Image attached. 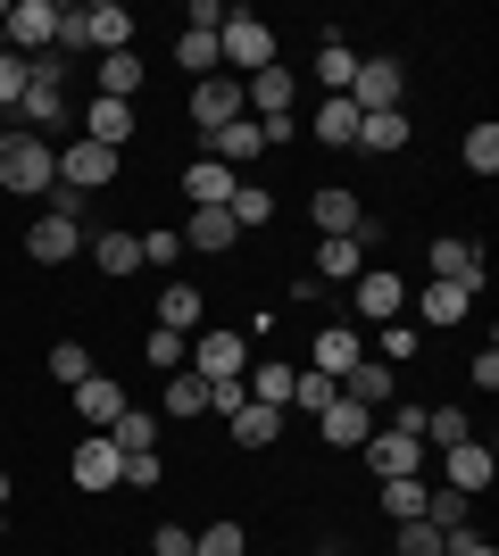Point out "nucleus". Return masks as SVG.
<instances>
[{
	"label": "nucleus",
	"instance_id": "obj_44",
	"mask_svg": "<svg viewBox=\"0 0 499 556\" xmlns=\"http://www.w3.org/2000/svg\"><path fill=\"white\" fill-rule=\"evenodd\" d=\"M350 75H358L350 42H325V50H316V84H325V92H350Z\"/></svg>",
	"mask_w": 499,
	"mask_h": 556
},
{
	"label": "nucleus",
	"instance_id": "obj_46",
	"mask_svg": "<svg viewBox=\"0 0 499 556\" xmlns=\"http://www.w3.org/2000/svg\"><path fill=\"white\" fill-rule=\"evenodd\" d=\"M466 166H475V175H499V125H475V134H466Z\"/></svg>",
	"mask_w": 499,
	"mask_h": 556
},
{
	"label": "nucleus",
	"instance_id": "obj_23",
	"mask_svg": "<svg viewBox=\"0 0 499 556\" xmlns=\"http://www.w3.org/2000/svg\"><path fill=\"white\" fill-rule=\"evenodd\" d=\"M259 150H266V125H259V116H234V125L216 134V166H234V175L259 159Z\"/></svg>",
	"mask_w": 499,
	"mask_h": 556
},
{
	"label": "nucleus",
	"instance_id": "obj_26",
	"mask_svg": "<svg viewBox=\"0 0 499 556\" xmlns=\"http://www.w3.org/2000/svg\"><path fill=\"white\" fill-rule=\"evenodd\" d=\"M200 316H209V300H200L191 282H166V291H159V325H166V332H184V341H191V332H200Z\"/></svg>",
	"mask_w": 499,
	"mask_h": 556
},
{
	"label": "nucleus",
	"instance_id": "obj_54",
	"mask_svg": "<svg viewBox=\"0 0 499 556\" xmlns=\"http://www.w3.org/2000/svg\"><path fill=\"white\" fill-rule=\"evenodd\" d=\"M0 507H9V473H0Z\"/></svg>",
	"mask_w": 499,
	"mask_h": 556
},
{
	"label": "nucleus",
	"instance_id": "obj_43",
	"mask_svg": "<svg viewBox=\"0 0 499 556\" xmlns=\"http://www.w3.org/2000/svg\"><path fill=\"white\" fill-rule=\"evenodd\" d=\"M391 556H450V532H433L425 515H416V523H400V540H391Z\"/></svg>",
	"mask_w": 499,
	"mask_h": 556
},
{
	"label": "nucleus",
	"instance_id": "obj_7",
	"mask_svg": "<svg viewBox=\"0 0 499 556\" xmlns=\"http://www.w3.org/2000/svg\"><path fill=\"white\" fill-rule=\"evenodd\" d=\"M241 109L259 116V125H291V67L275 59V67L241 75Z\"/></svg>",
	"mask_w": 499,
	"mask_h": 556
},
{
	"label": "nucleus",
	"instance_id": "obj_6",
	"mask_svg": "<svg viewBox=\"0 0 499 556\" xmlns=\"http://www.w3.org/2000/svg\"><path fill=\"white\" fill-rule=\"evenodd\" d=\"M234 116H250L241 109V75H200V84H191V125H200V134H225V125H234Z\"/></svg>",
	"mask_w": 499,
	"mask_h": 556
},
{
	"label": "nucleus",
	"instance_id": "obj_42",
	"mask_svg": "<svg viewBox=\"0 0 499 556\" xmlns=\"http://www.w3.org/2000/svg\"><path fill=\"white\" fill-rule=\"evenodd\" d=\"M142 357H150V374H184L191 341H184V332H166V325H150V349H142Z\"/></svg>",
	"mask_w": 499,
	"mask_h": 556
},
{
	"label": "nucleus",
	"instance_id": "obj_5",
	"mask_svg": "<svg viewBox=\"0 0 499 556\" xmlns=\"http://www.w3.org/2000/svg\"><path fill=\"white\" fill-rule=\"evenodd\" d=\"M400 100H408L400 59H358V75H350V109L358 116H383V109H400Z\"/></svg>",
	"mask_w": 499,
	"mask_h": 556
},
{
	"label": "nucleus",
	"instance_id": "obj_16",
	"mask_svg": "<svg viewBox=\"0 0 499 556\" xmlns=\"http://www.w3.org/2000/svg\"><path fill=\"white\" fill-rule=\"evenodd\" d=\"M466 307H475V291H466V282H425V291H416V316H425L433 332L466 325Z\"/></svg>",
	"mask_w": 499,
	"mask_h": 556
},
{
	"label": "nucleus",
	"instance_id": "obj_51",
	"mask_svg": "<svg viewBox=\"0 0 499 556\" xmlns=\"http://www.w3.org/2000/svg\"><path fill=\"white\" fill-rule=\"evenodd\" d=\"M117 490H159V448H150V457H125V482Z\"/></svg>",
	"mask_w": 499,
	"mask_h": 556
},
{
	"label": "nucleus",
	"instance_id": "obj_20",
	"mask_svg": "<svg viewBox=\"0 0 499 556\" xmlns=\"http://www.w3.org/2000/svg\"><path fill=\"white\" fill-rule=\"evenodd\" d=\"M433 282H466V291H483V250H475V241H433Z\"/></svg>",
	"mask_w": 499,
	"mask_h": 556
},
{
	"label": "nucleus",
	"instance_id": "obj_30",
	"mask_svg": "<svg viewBox=\"0 0 499 556\" xmlns=\"http://www.w3.org/2000/svg\"><path fill=\"white\" fill-rule=\"evenodd\" d=\"M416 441H425V448H458V441H475V424H466V407H425Z\"/></svg>",
	"mask_w": 499,
	"mask_h": 556
},
{
	"label": "nucleus",
	"instance_id": "obj_12",
	"mask_svg": "<svg viewBox=\"0 0 499 556\" xmlns=\"http://www.w3.org/2000/svg\"><path fill=\"white\" fill-rule=\"evenodd\" d=\"M75 250H84V225H75V216H34V232H25V257H34V266H67Z\"/></svg>",
	"mask_w": 499,
	"mask_h": 556
},
{
	"label": "nucleus",
	"instance_id": "obj_4",
	"mask_svg": "<svg viewBox=\"0 0 499 556\" xmlns=\"http://www.w3.org/2000/svg\"><path fill=\"white\" fill-rule=\"evenodd\" d=\"M0 25H9V50H17V59L59 50V0H17V9H0Z\"/></svg>",
	"mask_w": 499,
	"mask_h": 556
},
{
	"label": "nucleus",
	"instance_id": "obj_17",
	"mask_svg": "<svg viewBox=\"0 0 499 556\" xmlns=\"http://www.w3.org/2000/svg\"><path fill=\"white\" fill-rule=\"evenodd\" d=\"M234 184H241V175H234V166H216V159H191L184 166V200H191V208H225Z\"/></svg>",
	"mask_w": 499,
	"mask_h": 556
},
{
	"label": "nucleus",
	"instance_id": "obj_29",
	"mask_svg": "<svg viewBox=\"0 0 499 556\" xmlns=\"http://www.w3.org/2000/svg\"><path fill=\"white\" fill-rule=\"evenodd\" d=\"M225 432H234L241 448H266V441H275V432H284V407H259V399H250L241 416H225Z\"/></svg>",
	"mask_w": 499,
	"mask_h": 556
},
{
	"label": "nucleus",
	"instance_id": "obj_35",
	"mask_svg": "<svg viewBox=\"0 0 499 556\" xmlns=\"http://www.w3.org/2000/svg\"><path fill=\"white\" fill-rule=\"evenodd\" d=\"M175 67H184L191 84L216 75V67H225V59H216V34H191V25H184V34H175Z\"/></svg>",
	"mask_w": 499,
	"mask_h": 556
},
{
	"label": "nucleus",
	"instance_id": "obj_48",
	"mask_svg": "<svg viewBox=\"0 0 499 556\" xmlns=\"http://www.w3.org/2000/svg\"><path fill=\"white\" fill-rule=\"evenodd\" d=\"M184 257V232H142V266H175Z\"/></svg>",
	"mask_w": 499,
	"mask_h": 556
},
{
	"label": "nucleus",
	"instance_id": "obj_18",
	"mask_svg": "<svg viewBox=\"0 0 499 556\" xmlns=\"http://www.w3.org/2000/svg\"><path fill=\"white\" fill-rule=\"evenodd\" d=\"M316 432H325L333 448H366V432H375V407H358V399H333L325 416H316Z\"/></svg>",
	"mask_w": 499,
	"mask_h": 556
},
{
	"label": "nucleus",
	"instance_id": "obj_41",
	"mask_svg": "<svg viewBox=\"0 0 499 556\" xmlns=\"http://www.w3.org/2000/svg\"><path fill=\"white\" fill-rule=\"evenodd\" d=\"M225 216H234V225H266V216H275V191H266V184H234Z\"/></svg>",
	"mask_w": 499,
	"mask_h": 556
},
{
	"label": "nucleus",
	"instance_id": "obj_31",
	"mask_svg": "<svg viewBox=\"0 0 499 556\" xmlns=\"http://www.w3.org/2000/svg\"><path fill=\"white\" fill-rule=\"evenodd\" d=\"M109 448H117V457H150V448H159V424H150L142 407H125V416L109 424Z\"/></svg>",
	"mask_w": 499,
	"mask_h": 556
},
{
	"label": "nucleus",
	"instance_id": "obj_11",
	"mask_svg": "<svg viewBox=\"0 0 499 556\" xmlns=\"http://www.w3.org/2000/svg\"><path fill=\"white\" fill-rule=\"evenodd\" d=\"M491 473H499V457H491L483 441L441 448V490H466V498H475V490H491Z\"/></svg>",
	"mask_w": 499,
	"mask_h": 556
},
{
	"label": "nucleus",
	"instance_id": "obj_53",
	"mask_svg": "<svg viewBox=\"0 0 499 556\" xmlns=\"http://www.w3.org/2000/svg\"><path fill=\"white\" fill-rule=\"evenodd\" d=\"M450 556H499L491 540H475V532H450Z\"/></svg>",
	"mask_w": 499,
	"mask_h": 556
},
{
	"label": "nucleus",
	"instance_id": "obj_36",
	"mask_svg": "<svg viewBox=\"0 0 499 556\" xmlns=\"http://www.w3.org/2000/svg\"><path fill=\"white\" fill-rule=\"evenodd\" d=\"M333 399H341V382H333V374H291V407H300V416H325Z\"/></svg>",
	"mask_w": 499,
	"mask_h": 556
},
{
	"label": "nucleus",
	"instance_id": "obj_24",
	"mask_svg": "<svg viewBox=\"0 0 499 556\" xmlns=\"http://www.w3.org/2000/svg\"><path fill=\"white\" fill-rule=\"evenodd\" d=\"M341 399H358V407H391V366H383V357H358V366L341 374Z\"/></svg>",
	"mask_w": 499,
	"mask_h": 556
},
{
	"label": "nucleus",
	"instance_id": "obj_38",
	"mask_svg": "<svg viewBox=\"0 0 499 556\" xmlns=\"http://www.w3.org/2000/svg\"><path fill=\"white\" fill-rule=\"evenodd\" d=\"M166 416H209V382H200V374H166Z\"/></svg>",
	"mask_w": 499,
	"mask_h": 556
},
{
	"label": "nucleus",
	"instance_id": "obj_37",
	"mask_svg": "<svg viewBox=\"0 0 499 556\" xmlns=\"http://www.w3.org/2000/svg\"><path fill=\"white\" fill-rule=\"evenodd\" d=\"M241 391L259 399V407H291V366H250V374H241Z\"/></svg>",
	"mask_w": 499,
	"mask_h": 556
},
{
	"label": "nucleus",
	"instance_id": "obj_27",
	"mask_svg": "<svg viewBox=\"0 0 499 556\" xmlns=\"http://www.w3.org/2000/svg\"><path fill=\"white\" fill-rule=\"evenodd\" d=\"M92 266H100V275H142V232H100Z\"/></svg>",
	"mask_w": 499,
	"mask_h": 556
},
{
	"label": "nucleus",
	"instance_id": "obj_52",
	"mask_svg": "<svg viewBox=\"0 0 499 556\" xmlns=\"http://www.w3.org/2000/svg\"><path fill=\"white\" fill-rule=\"evenodd\" d=\"M150 556H191V532L184 523H159V532H150Z\"/></svg>",
	"mask_w": 499,
	"mask_h": 556
},
{
	"label": "nucleus",
	"instance_id": "obj_13",
	"mask_svg": "<svg viewBox=\"0 0 499 556\" xmlns=\"http://www.w3.org/2000/svg\"><path fill=\"white\" fill-rule=\"evenodd\" d=\"M350 291H358V316H366V325H391V316H408V282H400V275H383V266H366Z\"/></svg>",
	"mask_w": 499,
	"mask_h": 556
},
{
	"label": "nucleus",
	"instance_id": "obj_19",
	"mask_svg": "<svg viewBox=\"0 0 499 556\" xmlns=\"http://www.w3.org/2000/svg\"><path fill=\"white\" fill-rule=\"evenodd\" d=\"M125 134H134V100H100L84 109V141H100V150H125Z\"/></svg>",
	"mask_w": 499,
	"mask_h": 556
},
{
	"label": "nucleus",
	"instance_id": "obj_40",
	"mask_svg": "<svg viewBox=\"0 0 499 556\" xmlns=\"http://www.w3.org/2000/svg\"><path fill=\"white\" fill-rule=\"evenodd\" d=\"M466 507H475L466 490H425V523L433 532H466Z\"/></svg>",
	"mask_w": 499,
	"mask_h": 556
},
{
	"label": "nucleus",
	"instance_id": "obj_21",
	"mask_svg": "<svg viewBox=\"0 0 499 556\" xmlns=\"http://www.w3.org/2000/svg\"><path fill=\"white\" fill-rule=\"evenodd\" d=\"M234 241H241V225H234V216H225V208H191L184 216V250H234Z\"/></svg>",
	"mask_w": 499,
	"mask_h": 556
},
{
	"label": "nucleus",
	"instance_id": "obj_22",
	"mask_svg": "<svg viewBox=\"0 0 499 556\" xmlns=\"http://www.w3.org/2000/svg\"><path fill=\"white\" fill-rule=\"evenodd\" d=\"M309 357H316V374H333V382H341V374H350L358 357H366V341H358L350 325H325V332H316V349H309Z\"/></svg>",
	"mask_w": 499,
	"mask_h": 556
},
{
	"label": "nucleus",
	"instance_id": "obj_10",
	"mask_svg": "<svg viewBox=\"0 0 499 556\" xmlns=\"http://www.w3.org/2000/svg\"><path fill=\"white\" fill-rule=\"evenodd\" d=\"M67 473H75V490H117V482H125V457L109 448V432H84Z\"/></svg>",
	"mask_w": 499,
	"mask_h": 556
},
{
	"label": "nucleus",
	"instance_id": "obj_2",
	"mask_svg": "<svg viewBox=\"0 0 499 556\" xmlns=\"http://www.w3.org/2000/svg\"><path fill=\"white\" fill-rule=\"evenodd\" d=\"M216 59H225V67H241V75L275 67V25H259L250 9H225V34H216Z\"/></svg>",
	"mask_w": 499,
	"mask_h": 556
},
{
	"label": "nucleus",
	"instance_id": "obj_14",
	"mask_svg": "<svg viewBox=\"0 0 499 556\" xmlns=\"http://www.w3.org/2000/svg\"><path fill=\"white\" fill-rule=\"evenodd\" d=\"M117 416H125V391L109 382V374H84V382H75V424H92V432H109Z\"/></svg>",
	"mask_w": 499,
	"mask_h": 556
},
{
	"label": "nucleus",
	"instance_id": "obj_25",
	"mask_svg": "<svg viewBox=\"0 0 499 556\" xmlns=\"http://www.w3.org/2000/svg\"><path fill=\"white\" fill-rule=\"evenodd\" d=\"M425 473H391V482H375V498H383V515H391V523H416V515H425Z\"/></svg>",
	"mask_w": 499,
	"mask_h": 556
},
{
	"label": "nucleus",
	"instance_id": "obj_8",
	"mask_svg": "<svg viewBox=\"0 0 499 556\" xmlns=\"http://www.w3.org/2000/svg\"><path fill=\"white\" fill-rule=\"evenodd\" d=\"M366 465H375V482H391V473H425V441L375 424V432H366Z\"/></svg>",
	"mask_w": 499,
	"mask_h": 556
},
{
	"label": "nucleus",
	"instance_id": "obj_32",
	"mask_svg": "<svg viewBox=\"0 0 499 556\" xmlns=\"http://www.w3.org/2000/svg\"><path fill=\"white\" fill-rule=\"evenodd\" d=\"M358 275H366L358 241H316V282H358Z\"/></svg>",
	"mask_w": 499,
	"mask_h": 556
},
{
	"label": "nucleus",
	"instance_id": "obj_9",
	"mask_svg": "<svg viewBox=\"0 0 499 556\" xmlns=\"http://www.w3.org/2000/svg\"><path fill=\"white\" fill-rule=\"evenodd\" d=\"M59 184L84 200V191L117 184V150H100V141H75V150H59Z\"/></svg>",
	"mask_w": 499,
	"mask_h": 556
},
{
	"label": "nucleus",
	"instance_id": "obj_28",
	"mask_svg": "<svg viewBox=\"0 0 499 556\" xmlns=\"http://www.w3.org/2000/svg\"><path fill=\"white\" fill-rule=\"evenodd\" d=\"M358 150H375V159L408 150V116H400V109H383V116H358Z\"/></svg>",
	"mask_w": 499,
	"mask_h": 556
},
{
	"label": "nucleus",
	"instance_id": "obj_39",
	"mask_svg": "<svg viewBox=\"0 0 499 556\" xmlns=\"http://www.w3.org/2000/svg\"><path fill=\"white\" fill-rule=\"evenodd\" d=\"M241 548H250V532H241L234 515H216L209 532H191V556H241Z\"/></svg>",
	"mask_w": 499,
	"mask_h": 556
},
{
	"label": "nucleus",
	"instance_id": "obj_15",
	"mask_svg": "<svg viewBox=\"0 0 499 556\" xmlns=\"http://www.w3.org/2000/svg\"><path fill=\"white\" fill-rule=\"evenodd\" d=\"M309 216H316V232H325V241H350V232L366 225V208H358V200H350L341 184H325V191H316V200H309Z\"/></svg>",
	"mask_w": 499,
	"mask_h": 556
},
{
	"label": "nucleus",
	"instance_id": "obj_34",
	"mask_svg": "<svg viewBox=\"0 0 499 556\" xmlns=\"http://www.w3.org/2000/svg\"><path fill=\"white\" fill-rule=\"evenodd\" d=\"M316 141H325V150L358 141V109H350V92H325V109H316Z\"/></svg>",
	"mask_w": 499,
	"mask_h": 556
},
{
	"label": "nucleus",
	"instance_id": "obj_55",
	"mask_svg": "<svg viewBox=\"0 0 499 556\" xmlns=\"http://www.w3.org/2000/svg\"><path fill=\"white\" fill-rule=\"evenodd\" d=\"M0 50H9V25H0Z\"/></svg>",
	"mask_w": 499,
	"mask_h": 556
},
{
	"label": "nucleus",
	"instance_id": "obj_3",
	"mask_svg": "<svg viewBox=\"0 0 499 556\" xmlns=\"http://www.w3.org/2000/svg\"><path fill=\"white\" fill-rule=\"evenodd\" d=\"M200 382H234V374H250V332H234V325H209L200 341H191V357H184Z\"/></svg>",
	"mask_w": 499,
	"mask_h": 556
},
{
	"label": "nucleus",
	"instance_id": "obj_33",
	"mask_svg": "<svg viewBox=\"0 0 499 556\" xmlns=\"http://www.w3.org/2000/svg\"><path fill=\"white\" fill-rule=\"evenodd\" d=\"M142 92V59H134V50H109V59H100V100H134Z\"/></svg>",
	"mask_w": 499,
	"mask_h": 556
},
{
	"label": "nucleus",
	"instance_id": "obj_50",
	"mask_svg": "<svg viewBox=\"0 0 499 556\" xmlns=\"http://www.w3.org/2000/svg\"><path fill=\"white\" fill-rule=\"evenodd\" d=\"M250 407V391H241V374L234 382H209V416H241Z\"/></svg>",
	"mask_w": 499,
	"mask_h": 556
},
{
	"label": "nucleus",
	"instance_id": "obj_45",
	"mask_svg": "<svg viewBox=\"0 0 499 556\" xmlns=\"http://www.w3.org/2000/svg\"><path fill=\"white\" fill-rule=\"evenodd\" d=\"M0 109H9V125H17V109H25V59L17 50H0Z\"/></svg>",
	"mask_w": 499,
	"mask_h": 556
},
{
	"label": "nucleus",
	"instance_id": "obj_49",
	"mask_svg": "<svg viewBox=\"0 0 499 556\" xmlns=\"http://www.w3.org/2000/svg\"><path fill=\"white\" fill-rule=\"evenodd\" d=\"M391 357H416V325H408V316L383 325V366H391Z\"/></svg>",
	"mask_w": 499,
	"mask_h": 556
},
{
	"label": "nucleus",
	"instance_id": "obj_47",
	"mask_svg": "<svg viewBox=\"0 0 499 556\" xmlns=\"http://www.w3.org/2000/svg\"><path fill=\"white\" fill-rule=\"evenodd\" d=\"M50 374H59V382H67V391H75V382L92 374V357H84V341H59V349H50Z\"/></svg>",
	"mask_w": 499,
	"mask_h": 556
},
{
	"label": "nucleus",
	"instance_id": "obj_1",
	"mask_svg": "<svg viewBox=\"0 0 499 556\" xmlns=\"http://www.w3.org/2000/svg\"><path fill=\"white\" fill-rule=\"evenodd\" d=\"M50 184H59V150H50L42 134L9 125V134H0V191H25V200H34V191H50Z\"/></svg>",
	"mask_w": 499,
	"mask_h": 556
}]
</instances>
